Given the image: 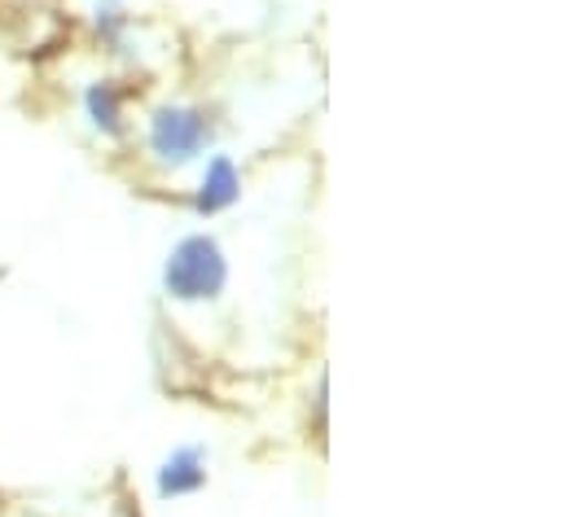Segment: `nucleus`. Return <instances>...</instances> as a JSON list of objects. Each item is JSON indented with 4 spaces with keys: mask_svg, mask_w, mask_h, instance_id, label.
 <instances>
[{
    "mask_svg": "<svg viewBox=\"0 0 566 517\" xmlns=\"http://www.w3.org/2000/svg\"><path fill=\"white\" fill-rule=\"evenodd\" d=\"M224 255L211 238H189L171 251V263H167V289L185 303H198V298H216L224 289Z\"/></svg>",
    "mask_w": 566,
    "mask_h": 517,
    "instance_id": "obj_1",
    "label": "nucleus"
},
{
    "mask_svg": "<svg viewBox=\"0 0 566 517\" xmlns=\"http://www.w3.org/2000/svg\"><path fill=\"white\" fill-rule=\"evenodd\" d=\"M202 140H207V119H202L198 110H163V115L154 119V131H149L154 154L167 158V162L193 158V154L202 149Z\"/></svg>",
    "mask_w": 566,
    "mask_h": 517,
    "instance_id": "obj_2",
    "label": "nucleus"
},
{
    "mask_svg": "<svg viewBox=\"0 0 566 517\" xmlns=\"http://www.w3.org/2000/svg\"><path fill=\"white\" fill-rule=\"evenodd\" d=\"M238 189H242V180H238V167H233L229 158H216V162L207 167V176H202V193H198V207H202V211H220V207H229V202L238 198Z\"/></svg>",
    "mask_w": 566,
    "mask_h": 517,
    "instance_id": "obj_3",
    "label": "nucleus"
},
{
    "mask_svg": "<svg viewBox=\"0 0 566 517\" xmlns=\"http://www.w3.org/2000/svg\"><path fill=\"white\" fill-rule=\"evenodd\" d=\"M207 483V469H202V456L189 447V452H176L158 478V492L163 496H185V492H198Z\"/></svg>",
    "mask_w": 566,
    "mask_h": 517,
    "instance_id": "obj_4",
    "label": "nucleus"
},
{
    "mask_svg": "<svg viewBox=\"0 0 566 517\" xmlns=\"http://www.w3.org/2000/svg\"><path fill=\"white\" fill-rule=\"evenodd\" d=\"M88 106H93V115H97V124H106V128H119V97L102 84L93 97H88Z\"/></svg>",
    "mask_w": 566,
    "mask_h": 517,
    "instance_id": "obj_5",
    "label": "nucleus"
}]
</instances>
